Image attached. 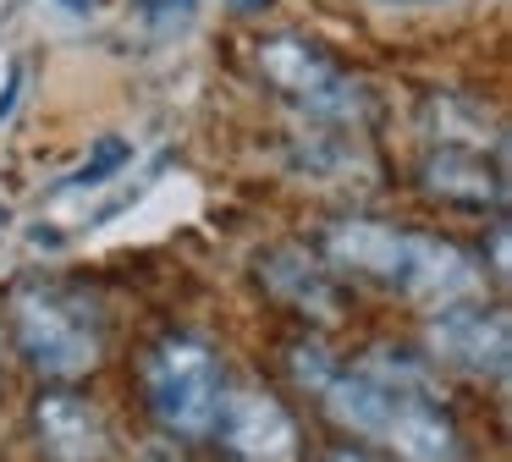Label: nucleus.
Wrapping results in <instances>:
<instances>
[{"mask_svg":"<svg viewBox=\"0 0 512 462\" xmlns=\"http://www.w3.org/2000/svg\"><path fill=\"white\" fill-rule=\"evenodd\" d=\"M430 352L457 374H474V380H501L507 374V352H512V336H507V314L490 303H446L435 308L430 319Z\"/></svg>","mask_w":512,"mask_h":462,"instance_id":"20e7f679","label":"nucleus"},{"mask_svg":"<svg viewBox=\"0 0 512 462\" xmlns=\"http://www.w3.org/2000/svg\"><path fill=\"white\" fill-rule=\"evenodd\" d=\"M226 6H232V11H243V17H248V11H265L270 0H226Z\"/></svg>","mask_w":512,"mask_h":462,"instance_id":"2eb2a0df","label":"nucleus"},{"mask_svg":"<svg viewBox=\"0 0 512 462\" xmlns=\"http://www.w3.org/2000/svg\"><path fill=\"white\" fill-rule=\"evenodd\" d=\"M67 6H72V11H94L100 0H67Z\"/></svg>","mask_w":512,"mask_h":462,"instance_id":"a211bd4d","label":"nucleus"},{"mask_svg":"<svg viewBox=\"0 0 512 462\" xmlns=\"http://www.w3.org/2000/svg\"><path fill=\"white\" fill-rule=\"evenodd\" d=\"M215 435L237 462H298V424L265 391H226Z\"/></svg>","mask_w":512,"mask_h":462,"instance_id":"423d86ee","label":"nucleus"},{"mask_svg":"<svg viewBox=\"0 0 512 462\" xmlns=\"http://www.w3.org/2000/svg\"><path fill=\"white\" fill-rule=\"evenodd\" d=\"M122 165H127V143L122 138H100L94 160H83L78 171L67 176V187H100V182H111V171H122Z\"/></svg>","mask_w":512,"mask_h":462,"instance_id":"f8f14e48","label":"nucleus"},{"mask_svg":"<svg viewBox=\"0 0 512 462\" xmlns=\"http://www.w3.org/2000/svg\"><path fill=\"white\" fill-rule=\"evenodd\" d=\"M325 462H380V457H375V451H364V446H336Z\"/></svg>","mask_w":512,"mask_h":462,"instance_id":"4468645a","label":"nucleus"},{"mask_svg":"<svg viewBox=\"0 0 512 462\" xmlns=\"http://www.w3.org/2000/svg\"><path fill=\"white\" fill-rule=\"evenodd\" d=\"M380 6H441V0H380Z\"/></svg>","mask_w":512,"mask_h":462,"instance_id":"f3484780","label":"nucleus"},{"mask_svg":"<svg viewBox=\"0 0 512 462\" xmlns=\"http://www.w3.org/2000/svg\"><path fill=\"white\" fill-rule=\"evenodd\" d=\"M34 435H39V451H45L50 462H105V451H111L105 418L72 391L39 396L34 402Z\"/></svg>","mask_w":512,"mask_h":462,"instance_id":"9d476101","label":"nucleus"},{"mask_svg":"<svg viewBox=\"0 0 512 462\" xmlns=\"http://www.w3.org/2000/svg\"><path fill=\"white\" fill-rule=\"evenodd\" d=\"M259 281H265V292H276L292 314L320 319V325L342 319V286L331 281V270H325L309 248L281 242V248L259 253Z\"/></svg>","mask_w":512,"mask_h":462,"instance_id":"1a4fd4ad","label":"nucleus"},{"mask_svg":"<svg viewBox=\"0 0 512 462\" xmlns=\"http://www.w3.org/2000/svg\"><path fill=\"white\" fill-rule=\"evenodd\" d=\"M419 187L446 209H490V215H501V204H507L501 165L485 160V149H474V143H441L419 165Z\"/></svg>","mask_w":512,"mask_h":462,"instance_id":"6e6552de","label":"nucleus"},{"mask_svg":"<svg viewBox=\"0 0 512 462\" xmlns=\"http://www.w3.org/2000/svg\"><path fill=\"white\" fill-rule=\"evenodd\" d=\"M12 99H17V72H12V88H6V94H0V116H6V110H12Z\"/></svg>","mask_w":512,"mask_h":462,"instance_id":"dca6fc26","label":"nucleus"},{"mask_svg":"<svg viewBox=\"0 0 512 462\" xmlns=\"http://www.w3.org/2000/svg\"><path fill=\"white\" fill-rule=\"evenodd\" d=\"M144 462H177V457H144Z\"/></svg>","mask_w":512,"mask_h":462,"instance_id":"6ab92c4d","label":"nucleus"},{"mask_svg":"<svg viewBox=\"0 0 512 462\" xmlns=\"http://www.w3.org/2000/svg\"><path fill=\"white\" fill-rule=\"evenodd\" d=\"M12 341L39 374L78 380L100 363V347H105L100 308L72 286L28 281L12 292Z\"/></svg>","mask_w":512,"mask_h":462,"instance_id":"f257e3e1","label":"nucleus"},{"mask_svg":"<svg viewBox=\"0 0 512 462\" xmlns=\"http://www.w3.org/2000/svg\"><path fill=\"white\" fill-rule=\"evenodd\" d=\"M380 380H391V374H380ZM375 435L402 462H463V435H457L452 413L424 391V380H391V396H386V413H380Z\"/></svg>","mask_w":512,"mask_h":462,"instance_id":"39448f33","label":"nucleus"},{"mask_svg":"<svg viewBox=\"0 0 512 462\" xmlns=\"http://www.w3.org/2000/svg\"><path fill=\"white\" fill-rule=\"evenodd\" d=\"M259 77L276 88L281 99H292L309 116H353L358 110V83H347V72L325 55L320 39H303V33H270L254 50Z\"/></svg>","mask_w":512,"mask_h":462,"instance_id":"7ed1b4c3","label":"nucleus"},{"mask_svg":"<svg viewBox=\"0 0 512 462\" xmlns=\"http://www.w3.org/2000/svg\"><path fill=\"white\" fill-rule=\"evenodd\" d=\"M144 402L155 413V424L177 440H210L215 418L226 402V380H221V358L210 341L171 330L144 352Z\"/></svg>","mask_w":512,"mask_h":462,"instance_id":"f03ea898","label":"nucleus"},{"mask_svg":"<svg viewBox=\"0 0 512 462\" xmlns=\"http://www.w3.org/2000/svg\"><path fill=\"white\" fill-rule=\"evenodd\" d=\"M0 226H6V204H0Z\"/></svg>","mask_w":512,"mask_h":462,"instance_id":"aec40b11","label":"nucleus"},{"mask_svg":"<svg viewBox=\"0 0 512 462\" xmlns=\"http://www.w3.org/2000/svg\"><path fill=\"white\" fill-rule=\"evenodd\" d=\"M490 259H496V281H507V226H496V242H490Z\"/></svg>","mask_w":512,"mask_h":462,"instance_id":"ddd939ff","label":"nucleus"},{"mask_svg":"<svg viewBox=\"0 0 512 462\" xmlns=\"http://www.w3.org/2000/svg\"><path fill=\"white\" fill-rule=\"evenodd\" d=\"M479 281H485V275H479L474 253H463L457 242H446V237H419V231H408L397 286L413 297V303H424V308L463 303V297L479 292Z\"/></svg>","mask_w":512,"mask_h":462,"instance_id":"0eeeda50","label":"nucleus"},{"mask_svg":"<svg viewBox=\"0 0 512 462\" xmlns=\"http://www.w3.org/2000/svg\"><path fill=\"white\" fill-rule=\"evenodd\" d=\"M402 242H408V231H391L380 220H336L325 231V253L336 264H347L358 275H375L386 286H397V275H402Z\"/></svg>","mask_w":512,"mask_h":462,"instance_id":"9b49d317","label":"nucleus"}]
</instances>
